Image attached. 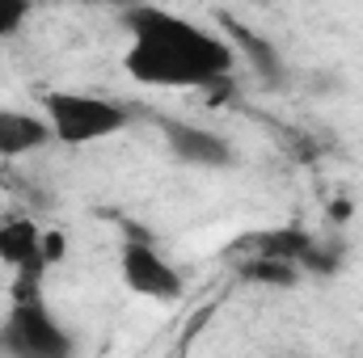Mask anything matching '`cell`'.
Segmentation results:
<instances>
[{"mask_svg":"<svg viewBox=\"0 0 363 358\" xmlns=\"http://www.w3.org/2000/svg\"><path fill=\"white\" fill-rule=\"evenodd\" d=\"M123 25L131 34L127 72L152 89H216L233 76V47L165 8H127Z\"/></svg>","mask_w":363,"mask_h":358,"instance_id":"obj_1","label":"cell"},{"mask_svg":"<svg viewBox=\"0 0 363 358\" xmlns=\"http://www.w3.org/2000/svg\"><path fill=\"white\" fill-rule=\"evenodd\" d=\"M47 127L60 144H97L127 127V110L118 101L93 97V93H47Z\"/></svg>","mask_w":363,"mask_h":358,"instance_id":"obj_2","label":"cell"},{"mask_svg":"<svg viewBox=\"0 0 363 358\" xmlns=\"http://www.w3.org/2000/svg\"><path fill=\"white\" fill-rule=\"evenodd\" d=\"M0 350L13 358H72V337L43 299H17L0 325Z\"/></svg>","mask_w":363,"mask_h":358,"instance_id":"obj_3","label":"cell"},{"mask_svg":"<svg viewBox=\"0 0 363 358\" xmlns=\"http://www.w3.org/2000/svg\"><path fill=\"white\" fill-rule=\"evenodd\" d=\"M118 270H123V282L144 299H178L182 295L178 270L169 266L148 241H127L123 258H118Z\"/></svg>","mask_w":363,"mask_h":358,"instance_id":"obj_4","label":"cell"},{"mask_svg":"<svg viewBox=\"0 0 363 358\" xmlns=\"http://www.w3.org/2000/svg\"><path fill=\"white\" fill-rule=\"evenodd\" d=\"M165 135H169V148L178 152L186 165H207V169H224V165L233 161V148H228V144H224L220 135L203 131V127L169 122V127H165Z\"/></svg>","mask_w":363,"mask_h":358,"instance_id":"obj_5","label":"cell"},{"mask_svg":"<svg viewBox=\"0 0 363 358\" xmlns=\"http://www.w3.org/2000/svg\"><path fill=\"white\" fill-rule=\"evenodd\" d=\"M0 262L13 266V270L43 266L47 258H43V232H38V224H30L21 215L4 219L0 224Z\"/></svg>","mask_w":363,"mask_h":358,"instance_id":"obj_6","label":"cell"},{"mask_svg":"<svg viewBox=\"0 0 363 358\" xmlns=\"http://www.w3.org/2000/svg\"><path fill=\"white\" fill-rule=\"evenodd\" d=\"M51 139V127L26 110H0V156H26V152H38L43 144Z\"/></svg>","mask_w":363,"mask_h":358,"instance_id":"obj_7","label":"cell"},{"mask_svg":"<svg viewBox=\"0 0 363 358\" xmlns=\"http://www.w3.org/2000/svg\"><path fill=\"white\" fill-rule=\"evenodd\" d=\"M30 17V4L26 0H0V38H13Z\"/></svg>","mask_w":363,"mask_h":358,"instance_id":"obj_8","label":"cell"}]
</instances>
